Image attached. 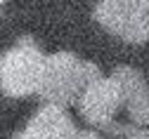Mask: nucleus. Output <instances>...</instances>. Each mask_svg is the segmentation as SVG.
Returning a JSON list of instances; mask_svg holds the SVG:
<instances>
[{
	"label": "nucleus",
	"instance_id": "f257e3e1",
	"mask_svg": "<svg viewBox=\"0 0 149 139\" xmlns=\"http://www.w3.org/2000/svg\"><path fill=\"white\" fill-rule=\"evenodd\" d=\"M102 73L92 62H81L73 52H54L45 57L38 94L47 104L69 106L76 104L85 85L97 80Z\"/></svg>",
	"mask_w": 149,
	"mask_h": 139
},
{
	"label": "nucleus",
	"instance_id": "f03ea898",
	"mask_svg": "<svg viewBox=\"0 0 149 139\" xmlns=\"http://www.w3.org/2000/svg\"><path fill=\"white\" fill-rule=\"evenodd\" d=\"M45 57L33 43V38H22L14 47L0 57V87L7 97L36 94L40 87Z\"/></svg>",
	"mask_w": 149,
	"mask_h": 139
},
{
	"label": "nucleus",
	"instance_id": "7ed1b4c3",
	"mask_svg": "<svg viewBox=\"0 0 149 139\" xmlns=\"http://www.w3.org/2000/svg\"><path fill=\"white\" fill-rule=\"evenodd\" d=\"M95 19L125 43L142 45L149 40V12L140 10L133 0H100Z\"/></svg>",
	"mask_w": 149,
	"mask_h": 139
},
{
	"label": "nucleus",
	"instance_id": "20e7f679",
	"mask_svg": "<svg viewBox=\"0 0 149 139\" xmlns=\"http://www.w3.org/2000/svg\"><path fill=\"white\" fill-rule=\"evenodd\" d=\"M81 113L88 123L92 125H109L114 120V115L118 113L121 104H123V97H121V87L116 83L114 75L109 78H97V80H92L90 85H85V90L81 92Z\"/></svg>",
	"mask_w": 149,
	"mask_h": 139
},
{
	"label": "nucleus",
	"instance_id": "39448f33",
	"mask_svg": "<svg viewBox=\"0 0 149 139\" xmlns=\"http://www.w3.org/2000/svg\"><path fill=\"white\" fill-rule=\"evenodd\" d=\"M76 125L64 111V106L57 104H45L38 113H36L24 132H19V139H73L76 134Z\"/></svg>",
	"mask_w": 149,
	"mask_h": 139
},
{
	"label": "nucleus",
	"instance_id": "423d86ee",
	"mask_svg": "<svg viewBox=\"0 0 149 139\" xmlns=\"http://www.w3.org/2000/svg\"><path fill=\"white\" fill-rule=\"evenodd\" d=\"M114 78L121 87V97L130 113V120L140 127L149 125V85L144 83L142 73L130 66H118L114 71Z\"/></svg>",
	"mask_w": 149,
	"mask_h": 139
},
{
	"label": "nucleus",
	"instance_id": "0eeeda50",
	"mask_svg": "<svg viewBox=\"0 0 149 139\" xmlns=\"http://www.w3.org/2000/svg\"><path fill=\"white\" fill-rule=\"evenodd\" d=\"M109 127L111 134H116L121 139H149V132L147 130H140V127H130V125H114V123H109L104 125Z\"/></svg>",
	"mask_w": 149,
	"mask_h": 139
},
{
	"label": "nucleus",
	"instance_id": "6e6552de",
	"mask_svg": "<svg viewBox=\"0 0 149 139\" xmlns=\"http://www.w3.org/2000/svg\"><path fill=\"white\" fill-rule=\"evenodd\" d=\"M73 139H102L97 132H90V130H83V132H76Z\"/></svg>",
	"mask_w": 149,
	"mask_h": 139
},
{
	"label": "nucleus",
	"instance_id": "1a4fd4ad",
	"mask_svg": "<svg viewBox=\"0 0 149 139\" xmlns=\"http://www.w3.org/2000/svg\"><path fill=\"white\" fill-rule=\"evenodd\" d=\"M133 3L140 7V10H144V12H149V0H133Z\"/></svg>",
	"mask_w": 149,
	"mask_h": 139
},
{
	"label": "nucleus",
	"instance_id": "9d476101",
	"mask_svg": "<svg viewBox=\"0 0 149 139\" xmlns=\"http://www.w3.org/2000/svg\"><path fill=\"white\" fill-rule=\"evenodd\" d=\"M3 3H5V0H0V5H3Z\"/></svg>",
	"mask_w": 149,
	"mask_h": 139
},
{
	"label": "nucleus",
	"instance_id": "9b49d317",
	"mask_svg": "<svg viewBox=\"0 0 149 139\" xmlns=\"http://www.w3.org/2000/svg\"><path fill=\"white\" fill-rule=\"evenodd\" d=\"M14 139H19V137H14Z\"/></svg>",
	"mask_w": 149,
	"mask_h": 139
}]
</instances>
